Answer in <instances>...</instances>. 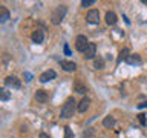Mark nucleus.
<instances>
[{
    "instance_id": "obj_1",
    "label": "nucleus",
    "mask_w": 147,
    "mask_h": 138,
    "mask_svg": "<svg viewBox=\"0 0 147 138\" xmlns=\"http://www.w3.org/2000/svg\"><path fill=\"white\" fill-rule=\"evenodd\" d=\"M78 108L77 101L74 97H69V98L66 100V103L63 104L61 108V118H71L74 117V112H75V109Z\"/></svg>"
},
{
    "instance_id": "obj_2",
    "label": "nucleus",
    "mask_w": 147,
    "mask_h": 138,
    "mask_svg": "<svg viewBox=\"0 0 147 138\" xmlns=\"http://www.w3.org/2000/svg\"><path fill=\"white\" fill-rule=\"evenodd\" d=\"M66 12H67V8L64 6V5H58V6L52 11V14H51V22H52V25H60V23L63 22L64 16H66Z\"/></svg>"
},
{
    "instance_id": "obj_3",
    "label": "nucleus",
    "mask_w": 147,
    "mask_h": 138,
    "mask_svg": "<svg viewBox=\"0 0 147 138\" xmlns=\"http://www.w3.org/2000/svg\"><path fill=\"white\" fill-rule=\"evenodd\" d=\"M86 22L90 23V25H96L100 22V11L98 9H90L86 16Z\"/></svg>"
},
{
    "instance_id": "obj_4",
    "label": "nucleus",
    "mask_w": 147,
    "mask_h": 138,
    "mask_svg": "<svg viewBox=\"0 0 147 138\" xmlns=\"http://www.w3.org/2000/svg\"><path fill=\"white\" fill-rule=\"evenodd\" d=\"M5 85H6L8 87H12V89H20L22 81L18 80L16 75H9V77L5 78Z\"/></svg>"
},
{
    "instance_id": "obj_5",
    "label": "nucleus",
    "mask_w": 147,
    "mask_h": 138,
    "mask_svg": "<svg viewBox=\"0 0 147 138\" xmlns=\"http://www.w3.org/2000/svg\"><path fill=\"white\" fill-rule=\"evenodd\" d=\"M87 45H89V41H87L86 35H78V37H77V40H75V48H77V51L84 52L86 48H87Z\"/></svg>"
},
{
    "instance_id": "obj_6",
    "label": "nucleus",
    "mask_w": 147,
    "mask_h": 138,
    "mask_svg": "<svg viewBox=\"0 0 147 138\" xmlns=\"http://www.w3.org/2000/svg\"><path fill=\"white\" fill-rule=\"evenodd\" d=\"M60 66H61L64 71H67V72H74L77 69V64L74 62H67V60H60Z\"/></svg>"
},
{
    "instance_id": "obj_7",
    "label": "nucleus",
    "mask_w": 147,
    "mask_h": 138,
    "mask_svg": "<svg viewBox=\"0 0 147 138\" xmlns=\"http://www.w3.org/2000/svg\"><path fill=\"white\" fill-rule=\"evenodd\" d=\"M55 71H52V69H49V71H45L43 74L40 75V81L41 83H46V81H49V80H52V78H55Z\"/></svg>"
},
{
    "instance_id": "obj_8",
    "label": "nucleus",
    "mask_w": 147,
    "mask_h": 138,
    "mask_svg": "<svg viewBox=\"0 0 147 138\" xmlns=\"http://www.w3.org/2000/svg\"><path fill=\"white\" fill-rule=\"evenodd\" d=\"M95 52H96L95 43H89V45H87V48H86V51H84L83 54H84L86 58H94V57H95Z\"/></svg>"
},
{
    "instance_id": "obj_9",
    "label": "nucleus",
    "mask_w": 147,
    "mask_h": 138,
    "mask_svg": "<svg viewBox=\"0 0 147 138\" xmlns=\"http://www.w3.org/2000/svg\"><path fill=\"white\" fill-rule=\"evenodd\" d=\"M89 106H90V100L87 98V97H84V98H81V101L78 103L77 110L78 112H86V110L89 109Z\"/></svg>"
},
{
    "instance_id": "obj_10",
    "label": "nucleus",
    "mask_w": 147,
    "mask_h": 138,
    "mask_svg": "<svg viewBox=\"0 0 147 138\" xmlns=\"http://www.w3.org/2000/svg\"><path fill=\"white\" fill-rule=\"evenodd\" d=\"M31 39H32V41H34V43H41V41L45 40V34H43V31H41V29L34 31V32H32V35H31Z\"/></svg>"
},
{
    "instance_id": "obj_11",
    "label": "nucleus",
    "mask_w": 147,
    "mask_h": 138,
    "mask_svg": "<svg viewBox=\"0 0 147 138\" xmlns=\"http://www.w3.org/2000/svg\"><path fill=\"white\" fill-rule=\"evenodd\" d=\"M35 100L38 101V103H46V101H48V92L46 91H43V89H38L35 92Z\"/></svg>"
},
{
    "instance_id": "obj_12",
    "label": "nucleus",
    "mask_w": 147,
    "mask_h": 138,
    "mask_svg": "<svg viewBox=\"0 0 147 138\" xmlns=\"http://www.w3.org/2000/svg\"><path fill=\"white\" fill-rule=\"evenodd\" d=\"M74 91H75L77 94L84 95L86 92H87V87H86V85H83V83H81L80 80H77L75 83H74Z\"/></svg>"
},
{
    "instance_id": "obj_13",
    "label": "nucleus",
    "mask_w": 147,
    "mask_h": 138,
    "mask_svg": "<svg viewBox=\"0 0 147 138\" xmlns=\"http://www.w3.org/2000/svg\"><path fill=\"white\" fill-rule=\"evenodd\" d=\"M117 14H115L113 11H107L106 12V23H107V25H115V23H117Z\"/></svg>"
},
{
    "instance_id": "obj_14",
    "label": "nucleus",
    "mask_w": 147,
    "mask_h": 138,
    "mask_svg": "<svg viewBox=\"0 0 147 138\" xmlns=\"http://www.w3.org/2000/svg\"><path fill=\"white\" fill-rule=\"evenodd\" d=\"M126 62L129 63V64H141V57L138 54H130L127 57V60Z\"/></svg>"
},
{
    "instance_id": "obj_15",
    "label": "nucleus",
    "mask_w": 147,
    "mask_h": 138,
    "mask_svg": "<svg viewBox=\"0 0 147 138\" xmlns=\"http://www.w3.org/2000/svg\"><path fill=\"white\" fill-rule=\"evenodd\" d=\"M115 118L112 117V115H107V117H106L104 120H103V126L104 127H107V129H110V127H113L115 126Z\"/></svg>"
},
{
    "instance_id": "obj_16",
    "label": "nucleus",
    "mask_w": 147,
    "mask_h": 138,
    "mask_svg": "<svg viewBox=\"0 0 147 138\" xmlns=\"http://www.w3.org/2000/svg\"><path fill=\"white\" fill-rule=\"evenodd\" d=\"M8 18H9V11L5 6H0V22L5 23L8 22Z\"/></svg>"
},
{
    "instance_id": "obj_17",
    "label": "nucleus",
    "mask_w": 147,
    "mask_h": 138,
    "mask_svg": "<svg viewBox=\"0 0 147 138\" xmlns=\"http://www.w3.org/2000/svg\"><path fill=\"white\" fill-rule=\"evenodd\" d=\"M9 97H11V94L8 92V89L6 87H2V89H0V100L6 101V100H9Z\"/></svg>"
},
{
    "instance_id": "obj_18",
    "label": "nucleus",
    "mask_w": 147,
    "mask_h": 138,
    "mask_svg": "<svg viewBox=\"0 0 147 138\" xmlns=\"http://www.w3.org/2000/svg\"><path fill=\"white\" fill-rule=\"evenodd\" d=\"M94 68L95 69H103L104 68V60L98 57V58H95V62H94Z\"/></svg>"
},
{
    "instance_id": "obj_19",
    "label": "nucleus",
    "mask_w": 147,
    "mask_h": 138,
    "mask_svg": "<svg viewBox=\"0 0 147 138\" xmlns=\"http://www.w3.org/2000/svg\"><path fill=\"white\" fill-rule=\"evenodd\" d=\"M127 57H129V49H123L121 52H119L118 62H121V60H127Z\"/></svg>"
},
{
    "instance_id": "obj_20",
    "label": "nucleus",
    "mask_w": 147,
    "mask_h": 138,
    "mask_svg": "<svg viewBox=\"0 0 147 138\" xmlns=\"http://www.w3.org/2000/svg\"><path fill=\"white\" fill-rule=\"evenodd\" d=\"M64 138H74V133H72V131L67 126L64 127Z\"/></svg>"
},
{
    "instance_id": "obj_21",
    "label": "nucleus",
    "mask_w": 147,
    "mask_h": 138,
    "mask_svg": "<svg viewBox=\"0 0 147 138\" xmlns=\"http://www.w3.org/2000/svg\"><path fill=\"white\" fill-rule=\"evenodd\" d=\"M94 129H87V131L86 132H83V138H90L92 135H94Z\"/></svg>"
},
{
    "instance_id": "obj_22",
    "label": "nucleus",
    "mask_w": 147,
    "mask_h": 138,
    "mask_svg": "<svg viewBox=\"0 0 147 138\" xmlns=\"http://www.w3.org/2000/svg\"><path fill=\"white\" fill-rule=\"evenodd\" d=\"M94 3H95V0H83V2H81V6L86 8V6H90V5H94Z\"/></svg>"
},
{
    "instance_id": "obj_23",
    "label": "nucleus",
    "mask_w": 147,
    "mask_h": 138,
    "mask_svg": "<svg viewBox=\"0 0 147 138\" xmlns=\"http://www.w3.org/2000/svg\"><path fill=\"white\" fill-rule=\"evenodd\" d=\"M138 120H140V123L142 124V126H146V115H144V114H140V115H138Z\"/></svg>"
},
{
    "instance_id": "obj_24",
    "label": "nucleus",
    "mask_w": 147,
    "mask_h": 138,
    "mask_svg": "<svg viewBox=\"0 0 147 138\" xmlns=\"http://www.w3.org/2000/svg\"><path fill=\"white\" fill-rule=\"evenodd\" d=\"M64 54H66V55H71V49H69L67 43H64Z\"/></svg>"
},
{
    "instance_id": "obj_25",
    "label": "nucleus",
    "mask_w": 147,
    "mask_h": 138,
    "mask_svg": "<svg viewBox=\"0 0 147 138\" xmlns=\"http://www.w3.org/2000/svg\"><path fill=\"white\" fill-rule=\"evenodd\" d=\"M25 78H26V81H31V78H32V75L29 72H25Z\"/></svg>"
},
{
    "instance_id": "obj_26",
    "label": "nucleus",
    "mask_w": 147,
    "mask_h": 138,
    "mask_svg": "<svg viewBox=\"0 0 147 138\" xmlns=\"http://www.w3.org/2000/svg\"><path fill=\"white\" fill-rule=\"evenodd\" d=\"M40 138H51V137L48 135V133H45V132H41V133H40Z\"/></svg>"
},
{
    "instance_id": "obj_27",
    "label": "nucleus",
    "mask_w": 147,
    "mask_h": 138,
    "mask_svg": "<svg viewBox=\"0 0 147 138\" xmlns=\"http://www.w3.org/2000/svg\"><path fill=\"white\" fill-rule=\"evenodd\" d=\"M138 108H147V101H146V103H141V104H138Z\"/></svg>"
},
{
    "instance_id": "obj_28",
    "label": "nucleus",
    "mask_w": 147,
    "mask_h": 138,
    "mask_svg": "<svg viewBox=\"0 0 147 138\" xmlns=\"http://www.w3.org/2000/svg\"><path fill=\"white\" fill-rule=\"evenodd\" d=\"M141 2H142V3H144V5H147V0H141Z\"/></svg>"
}]
</instances>
